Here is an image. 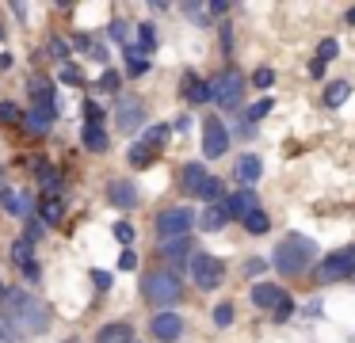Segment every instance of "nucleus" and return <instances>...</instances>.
Listing matches in <instances>:
<instances>
[{
	"mask_svg": "<svg viewBox=\"0 0 355 343\" xmlns=\"http://www.w3.org/2000/svg\"><path fill=\"white\" fill-rule=\"evenodd\" d=\"M0 313H4V324L12 332H24V335H42L50 328V305L39 301L31 290H8L4 301H0Z\"/></svg>",
	"mask_w": 355,
	"mask_h": 343,
	"instance_id": "1",
	"label": "nucleus"
},
{
	"mask_svg": "<svg viewBox=\"0 0 355 343\" xmlns=\"http://www.w3.org/2000/svg\"><path fill=\"white\" fill-rule=\"evenodd\" d=\"M317 263V240L313 236H302V233H291L275 244V256H271V267L286 279H298V274L313 271Z\"/></svg>",
	"mask_w": 355,
	"mask_h": 343,
	"instance_id": "2",
	"label": "nucleus"
},
{
	"mask_svg": "<svg viewBox=\"0 0 355 343\" xmlns=\"http://www.w3.org/2000/svg\"><path fill=\"white\" fill-rule=\"evenodd\" d=\"M141 294H146L149 305H161V309L168 313L172 305L184 297V279H180L172 267H157V271H149L146 279H141Z\"/></svg>",
	"mask_w": 355,
	"mask_h": 343,
	"instance_id": "3",
	"label": "nucleus"
},
{
	"mask_svg": "<svg viewBox=\"0 0 355 343\" xmlns=\"http://www.w3.org/2000/svg\"><path fill=\"white\" fill-rule=\"evenodd\" d=\"M347 279H355V244H344V248L317 259V267H313L317 286H332V282H347Z\"/></svg>",
	"mask_w": 355,
	"mask_h": 343,
	"instance_id": "4",
	"label": "nucleus"
},
{
	"mask_svg": "<svg viewBox=\"0 0 355 343\" xmlns=\"http://www.w3.org/2000/svg\"><path fill=\"white\" fill-rule=\"evenodd\" d=\"M207 84H210V99H214L222 111H233V107H241V99H245V88H248L245 73H241L237 65H225L222 73H214Z\"/></svg>",
	"mask_w": 355,
	"mask_h": 343,
	"instance_id": "5",
	"label": "nucleus"
},
{
	"mask_svg": "<svg viewBox=\"0 0 355 343\" xmlns=\"http://www.w3.org/2000/svg\"><path fill=\"white\" fill-rule=\"evenodd\" d=\"M187 271H191V282L199 290H214L225 282V259L222 256H210V252H195L191 263H187Z\"/></svg>",
	"mask_w": 355,
	"mask_h": 343,
	"instance_id": "6",
	"label": "nucleus"
},
{
	"mask_svg": "<svg viewBox=\"0 0 355 343\" xmlns=\"http://www.w3.org/2000/svg\"><path fill=\"white\" fill-rule=\"evenodd\" d=\"M195 218H199V213H195L191 206H168V210H161V213H157L153 229L164 236V240H172V236H191Z\"/></svg>",
	"mask_w": 355,
	"mask_h": 343,
	"instance_id": "7",
	"label": "nucleus"
},
{
	"mask_svg": "<svg viewBox=\"0 0 355 343\" xmlns=\"http://www.w3.org/2000/svg\"><path fill=\"white\" fill-rule=\"evenodd\" d=\"M115 118H119V130H123V134H138V130L146 126V103H141L138 96H119Z\"/></svg>",
	"mask_w": 355,
	"mask_h": 343,
	"instance_id": "8",
	"label": "nucleus"
},
{
	"mask_svg": "<svg viewBox=\"0 0 355 343\" xmlns=\"http://www.w3.org/2000/svg\"><path fill=\"white\" fill-rule=\"evenodd\" d=\"M202 152L214 157V160L230 152V130H225L222 118H207V122H202Z\"/></svg>",
	"mask_w": 355,
	"mask_h": 343,
	"instance_id": "9",
	"label": "nucleus"
},
{
	"mask_svg": "<svg viewBox=\"0 0 355 343\" xmlns=\"http://www.w3.org/2000/svg\"><path fill=\"white\" fill-rule=\"evenodd\" d=\"M149 332H153V343H176L180 335H184V317L180 313H157L153 320H149Z\"/></svg>",
	"mask_w": 355,
	"mask_h": 343,
	"instance_id": "10",
	"label": "nucleus"
},
{
	"mask_svg": "<svg viewBox=\"0 0 355 343\" xmlns=\"http://www.w3.org/2000/svg\"><path fill=\"white\" fill-rule=\"evenodd\" d=\"M27 96H31V107H46V111H58V88L50 76L31 73L27 76Z\"/></svg>",
	"mask_w": 355,
	"mask_h": 343,
	"instance_id": "11",
	"label": "nucleus"
},
{
	"mask_svg": "<svg viewBox=\"0 0 355 343\" xmlns=\"http://www.w3.org/2000/svg\"><path fill=\"white\" fill-rule=\"evenodd\" d=\"M107 202L115 206V210H134V206L141 202L138 187H134V179H107Z\"/></svg>",
	"mask_w": 355,
	"mask_h": 343,
	"instance_id": "12",
	"label": "nucleus"
},
{
	"mask_svg": "<svg viewBox=\"0 0 355 343\" xmlns=\"http://www.w3.org/2000/svg\"><path fill=\"white\" fill-rule=\"evenodd\" d=\"M0 206L12 213V218L27 221L35 218V198L27 195V191H12V187H0Z\"/></svg>",
	"mask_w": 355,
	"mask_h": 343,
	"instance_id": "13",
	"label": "nucleus"
},
{
	"mask_svg": "<svg viewBox=\"0 0 355 343\" xmlns=\"http://www.w3.org/2000/svg\"><path fill=\"white\" fill-rule=\"evenodd\" d=\"M248 297H252V305H260V309H268V313H275L279 305L291 301V294H286L283 286H275V282H256Z\"/></svg>",
	"mask_w": 355,
	"mask_h": 343,
	"instance_id": "14",
	"label": "nucleus"
},
{
	"mask_svg": "<svg viewBox=\"0 0 355 343\" xmlns=\"http://www.w3.org/2000/svg\"><path fill=\"white\" fill-rule=\"evenodd\" d=\"M157 252H161V259L184 267V263H191V256H195V240H191V236H172V240L157 244Z\"/></svg>",
	"mask_w": 355,
	"mask_h": 343,
	"instance_id": "15",
	"label": "nucleus"
},
{
	"mask_svg": "<svg viewBox=\"0 0 355 343\" xmlns=\"http://www.w3.org/2000/svg\"><path fill=\"white\" fill-rule=\"evenodd\" d=\"M225 206H230V221H245L248 213L260 210V195L248 191V187H241V191H233V195L225 198Z\"/></svg>",
	"mask_w": 355,
	"mask_h": 343,
	"instance_id": "16",
	"label": "nucleus"
},
{
	"mask_svg": "<svg viewBox=\"0 0 355 343\" xmlns=\"http://www.w3.org/2000/svg\"><path fill=\"white\" fill-rule=\"evenodd\" d=\"M54 122H58V111H46V107H31V111H24V122H19V126H24L27 134L42 137V134H50V130H54Z\"/></svg>",
	"mask_w": 355,
	"mask_h": 343,
	"instance_id": "17",
	"label": "nucleus"
},
{
	"mask_svg": "<svg viewBox=\"0 0 355 343\" xmlns=\"http://www.w3.org/2000/svg\"><path fill=\"white\" fill-rule=\"evenodd\" d=\"M195 225H199L202 233H218V229L230 225V206H225V198H222V202H210L207 210L195 218Z\"/></svg>",
	"mask_w": 355,
	"mask_h": 343,
	"instance_id": "18",
	"label": "nucleus"
},
{
	"mask_svg": "<svg viewBox=\"0 0 355 343\" xmlns=\"http://www.w3.org/2000/svg\"><path fill=\"white\" fill-rule=\"evenodd\" d=\"M263 175V160L256 157V152H241L237 157V183L248 191H256V179Z\"/></svg>",
	"mask_w": 355,
	"mask_h": 343,
	"instance_id": "19",
	"label": "nucleus"
},
{
	"mask_svg": "<svg viewBox=\"0 0 355 343\" xmlns=\"http://www.w3.org/2000/svg\"><path fill=\"white\" fill-rule=\"evenodd\" d=\"M180 91H184L187 96V103H210V84L207 80H199V73H195V69H187L184 73V80H180Z\"/></svg>",
	"mask_w": 355,
	"mask_h": 343,
	"instance_id": "20",
	"label": "nucleus"
},
{
	"mask_svg": "<svg viewBox=\"0 0 355 343\" xmlns=\"http://www.w3.org/2000/svg\"><path fill=\"white\" fill-rule=\"evenodd\" d=\"M96 343H134V328L126 320H111L96 332Z\"/></svg>",
	"mask_w": 355,
	"mask_h": 343,
	"instance_id": "21",
	"label": "nucleus"
},
{
	"mask_svg": "<svg viewBox=\"0 0 355 343\" xmlns=\"http://www.w3.org/2000/svg\"><path fill=\"white\" fill-rule=\"evenodd\" d=\"M207 168L199 164V160H191V164H184L180 168V187H184V195H199V187H202V179H207Z\"/></svg>",
	"mask_w": 355,
	"mask_h": 343,
	"instance_id": "22",
	"label": "nucleus"
},
{
	"mask_svg": "<svg viewBox=\"0 0 355 343\" xmlns=\"http://www.w3.org/2000/svg\"><path fill=\"white\" fill-rule=\"evenodd\" d=\"M35 168H39V179H42L46 198H58V191H62V172H58L54 164H46V160H35Z\"/></svg>",
	"mask_w": 355,
	"mask_h": 343,
	"instance_id": "23",
	"label": "nucleus"
},
{
	"mask_svg": "<svg viewBox=\"0 0 355 343\" xmlns=\"http://www.w3.org/2000/svg\"><path fill=\"white\" fill-rule=\"evenodd\" d=\"M80 141H85L88 152H107L111 149V137H107V130H103V126H85V130H80Z\"/></svg>",
	"mask_w": 355,
	"mask_h": 343,
	"instance_id": "24",
	"label": "nucleus"
},
{
	"mask_svg": "<svg viewBox=\"0 0 355 343\" xmlns=\"http://www.w3.org/2000/svg\"><path fill=\"white\" fill-rule=\"evenodd\" d=\"M39 221L42 225H62V218H65V210H62V198H42L39 202Z\"/></svg>",
	"mask_w": 355,
	"mask_h": 343,
	"instance_id": "25",
	"label": "nucleus"
},
{
	"mask_svg": "<svg viewBox=\"0 0 355 343\" xmlns=\"http://www.w3.org/2000/svg\"><path fill=\"white\" fill-rule=\"evenodd\" d=\"M134 35H138V46H134V50H138L141 58L157 50V27L153 23H134Z\"/></svg>",
	"mask_w": 355,
	"mask_h": 343,
	"instance_id": "26",
	"label": "nucleus"
},
{
	"mask_svg": "<svg viewBox=\"0 0 355 343\" xmlns=\"http://www.w3.org/2000/svg\"><path fill=\"white\" fill-rule=\"evenodd\" d=\"M12 263H16L19 271H24L27 263H35V244H31V240H24V236H19V240L12 244Z\"/></svg>",
	"mask_w": 355,
	"mask_h": 343,
	"instance_id": "27",
	"label": "nucleus"
},
{
	"mask_svg": "<svg viewBox=\"0 0 355 343\" xmlns=\"http://www.w3.org/2000/svg\"><path fill=\"white\" fill-rule=\"evenodd\" d=\"M347 96H352V84H347V80H332L329 88H324V103H329V107H340Z\"/></svg>",
	"mask_w": 355,
	"mask_h": 343,
	"instance_id": "28",
	"label": "nucleus"
},
{
	"mask_svg": "<svg viewBox=\"0 0 355 343\" xmlns=\"http://www.w3.org/2000/svg\"><path fill=\"white\" fill-rule=\"evenodd\" d=\"M241 225H245V233H252V236H263L271 229V218L263 210H256V213H248L245 221H241Z\"/></svg>",
	"mask_w": 355,
	"mask_h": 343,
	"instance_id": "29",
	"label": "nucleus"
},
{
	"mask_svg": "<svg viewBox=\"0 0 355 343\" xmlns=\"http://www.w3.org/2000/svg\"><path fill=\"white\" fill-rule=\"evenodd\" d=\"M271 107H275V99H268V96H263V99H256V103H252V107H248V111H245L248 126H256V122H260V118H268V114H271ZM245 118H241V122H245Z\"/></svg>",
	"mask_w": 355,
	"mask_h": 343,
	"instance_id": "30",
	"label": "nucleus"
},
{
	"mask_svg": "<svg viewBox=\"0 0 355 343\" xmlns=\"http://www.w3.org/2000/svg\"><path fill=\"white\" fill-rule=\"evenodd\" d=\"M195 198H202V202H222V179H218V175H207Z\"/></svg>",
	"mask_w": 355,
	"mask_h": 343,
	"instance_id": "31",
	"label": "nucleus"
},
{
	"mask_svg": "<svg viewBox=\"0 0 355 343\" xmlns=\"http://www.w3.org/2000/svg\"><path fill=\"white\" fill-rule=\"evenodd\" d=\"M0 122H4V126H19V122H24V107L12 103V99H0Z\"/></svg>",
	"mask_w": 355,
	"mask_h": 343,
	"instance_id": "32",
	"label": "nucleus"
},
{
	"mask_svg": "<svg viewBox=\"0 0 355 343\" xmlns=\"http://www.w3.org/2000/svg\"><path fill=\"white\" fill-rule=\"evenodd\" d=\"M126 157H130V168H149L157 152L149 149V145H141V141H138V145H130V152H126Z\"/></svg>",
	"mask_w": 355,
	"mask_h": 343,
	"instance_id": "33",
	"label": "nucleus"
},
{
	"mask_svg": "<svg viewBox=\"0 0 355 343\" xmlns=\"http://www.w3.org/2000/svg\"><path fill=\"white\" fill-rule=\"evenodd\" d=\"M107 35L115 38V42L130 46V38H134V23H126V19H111V23H107Z\"/></svg>",
	"mask_w": 355,
	"mask_h": 343,
	"instance_id": "34",
	"label": "nucleus"
},
{
	"mask_svg": "<svg viewBox=\"0 0 355 343\" xmlns=\"http://www.w3.org/2000/svg\"><path fill=\"white\" fill-rule=\"evenodd\" d=\"M336 53H340V42H336V38H321V42H317V58H313V61L329 65V61H336Z\"/></svg>",
	"mask_w": 355,
	"mask_h": 343,
	"instance_id": "35",
	"label": "nucleus"
},
{
	"mask_svg": "<svg viewBox=\"0 0 355 343\" xmlns=\"http://www.w3.org/2000/svg\"><path fill=\"white\" fill-rule=\"evenodd\" d=\"M248 84H252V88H260V91H268L271 84H275V69H271V65H260L252 76H248Z\"/></svg>",
	"mask_w": 355,
	"mask_h": 343,
	"instance_id": "36",
	"label": "nucleus"
},
{
	"mask_svg": "<svg viewBox=\"0 0 355 343\" xmlns=\"http://www.w3.org/2000/svg\"><path fill=\"white\" fill-rule=\"evenodd\" d=\"M168 137H172V130H168V126H149V130H146V141H141V145H149V149L157 152L164 141H168Z\"/></svg>",
	"mask_w": 355,
	"mask_h": 343,
	"instance_id": "37",
	"label": "nucleus"
},
{
	"mask_svg": "<svg viewBox=\"0 0 355 343\" xmlns=\"http://www.w3.org/2000/svg\"><path fill=\"white\" fill-rule=\"evenodd\" d=\"M184 15H191L195 27H210V23H214V19H210V8L207 4H195V0H191V4H184Z\"/></svg>",
	"mask_w": 355,
	"mask_h": 343,
	"instance_id": "38",
	"label": "nucleus"
},
{
	"mask_svg": "<svg viewBox=\"0 0 355 343\" xmlns=\"http://www.w3.org/2000/svg\"><path fill=\"white\" fill-rule=\"evenodd\" d=\"M126 61H130V76H146L149 73V58H141L134 46H126Z\"/></svg>",
	"mask_w": 355,
	"mask_h": 343,
	"instance_id": "39",
	"label": "nucleus"
},
{
	"mask_svg": "<svg viewBox=\"0 0 355 343\" xmlns=\"http://www.w3.org/2000/svg\"><path fill=\"white\" fill-rule=\"evenodd\" d=\"M111 233H115V240L123 244V248H130V244H134V225H130V221L119 218L115 225H111Z\"/></svg>",
	"mask_w": 355,
	"mask_h": 343,
	"instance_id": "40",
	"label": "nucleus"
},
{
	"mask_svg": "<svg viewBox=\"0 0 355 343\" xmlns=\"http://www.w3.org/2000/svg\"><path fill=\"white\" fill-rule=\"evenodd\" d=\"M85 126H103V107L96 99H85Z\"/></svg>",
	"mask_w": 355,
	"mask_h": 343,
	"instance_id": "41",
	"label": "nucleus"
},
{
	"mask_svg": "<svg viewBox=\"0 0 355 343\" xmlns=\"http://www.w3.org/2000/svg\"><path fill=\"white\" fill-rule=\"evenodd\" d=\"M46 50H50V58H54V61H62V65L69 61V42H65V38H50V42H46Z\"/></svg>",
	"mask_w": 355,
	"mask_h": 343,
	"instance_id": "42",
	"label": "nucleus"
},
{
	"mask_svg": "<svg viewBox=\"0 0 355 343\" xmlns=\"http://www.w3.org/2000/svg\"><path fill=\"white\" fill-rule=\"evenodd\" d=\"M119 84H123V76H119L115 69H107V73L100 76V84H96V88H100V91H107V96H111V91H119Z\"/></svg>",
	"mask_w": 355,
	"mask_h": 343,
	"instance_id": "43",
	"label": "nucleus"
},
{
	"mask_svg": "<svg viewBox=\"0 0 355 343\" xmlns=\"http://www.w3.org/2000/svg\"><path fill=\"white\" fill-rule=\"evenodd\" d=\"M42 229H46V225H42V221L39 218H27V225H24V240H39V236H42Z\"/></svg>",
	"mask_w": 355,
	"mask_h": 343,
	"instance_id": "44",
	"label": "nucleus"
},
{
	"mask_svg": "<svg viewBox=\"0 0 355 343\" xmlns=\"http://www.w3.org/2000/svg\"><path fill=\"white\" fill-rule=\"evenodd\" d=\"M134 267H138V252L123 248V252H119V271H134Z\"/></svg>",
	"mask_w": 355,
	"mask_h": 343,
	"instance_id": "45",
	"label": "nucleus"
},
{
	"mask_svg": "<svg viewBox=\"0 0 355 343\" xmlns=\"http://www.w3.org/2000/svg\"><path fill=\"white\" fill-rule=\"evenodd\" d=\"M263 271H268V259H260V256H252V259L245 263V274H248V279H260Z\"/></svg>",
	"mask_w": 355,
	"mask_h": 343,
	"instance_id": "46",
	"label": "nucleus"
},
{
	"mask_svg": "<svg viewBox=\"0 0 355 343\" xmlns=\"http://www.w3.org/2000/svg\"><path fill=\"white\" fill-rule=\"evenodd\" d=\"M92 286L100 290V294H107V290H111V274L100 271V267H92Z\"/></svg>",
	"mask_w": 355,
	"mask_h": 343,
	"instance_id": "47",
	"label": "nucleus"
},
{
	"mask_svg": "<svg viewBox=\"0 0 355 343\" xmlns=\"http://www.w3.org/2000/svg\"><path fill=\"white\" fill-rule=\"evenodd\" d=\"M214 324H233V305L230 301H222V305H218V309H214Z\"/></svg>",
	"mask_w": 355,
	"mask_h": 343,
	"instance_id": "48",
	"label": "nucleus"
},
{
	"mask_svg": "<svg viewBox=\"0 0 355 343\" xmlns=\"http://www.w3.org/2000/svg\"><path fill=\"white\" fill-rule=\"evenodd\" d=\"M62 80H65V84H80L85 76H80V69L73 65V61H65V65H62Z\"/></svg>",
	"mask_w": 355,
	"mask_h": 343,
	"instance_id": "49",
	"label": "nucleus"
},
{
	"mask_svg": "<svg viewBox=\"0 0 355 343\" xmlns=\"http://www.w3.org/2000/svg\"><path fill=\"white\" fill-rule=\"evenodd\" d=\"M210 19H214V15H230L233 12V4H225V0H210Z\"/></svg>",
	"mask_w": 355,
	"mask_h": 343,
	"instance_id": "50",
	"label": "nucleus"
},
{
	"mask_svg": "<svg viewBox=\"0 0 355 343\" xmlns=\"http://www.w3.org/2000/svg\"><path fill=\"white\" fill-rule=\"evenodd\" d=\"M24 279L31 282V286H35V282L42 279V267H39V259H35V263H27V267H24Z\"/></svg>",
	"mask_w": 355,
	"mask_h": 343,
	"instance_id": "51",
	"label": "nucleus"
},
{
	"mask_svg": "<svg viewBox=\"0 0 355 343\" xmlns=\"http://www.w3.org/2000/svg\"><path fill=\"white\" fill-rule=\"evenodd\" d=\"M187 126H191V114H180V118H172V134H187Z\"/></svg>",
	"mask_w": 355,
	"mask_h": 343,
	"instance_id": "52",
	"label": "nucleus"
},
{
	"mask_svg": "<svg viewBox=\"0 0 355 343\" xmlns=\"http://www.w3.org/2000/svg\"><path fill=\"white\" fill-rule=\"evenodd\" d=\"M218 30H222V46H225V53H230L233 50V27H230V23H222Z\"/></svg>",
	"mask_w": 355,
	"mask_h": 343,
	"instance_id": "53",
	"label": "nucleus"
},
{
	"mask_svg": "<svg viewBox=\"0 0 355 343\" xmlns=\"http://www.w3.org/2000/svg\"><path fill=\"white\" fill-rule=\"evenodd\" d=\"M344 23H347V27H355V4H352V8H347V12H344Z\"/></svg>",
	"mask_w": 355,
	"mask_h": 343,
	"instance_id": "54",
	"label": "nucleus"
},
{
	"mask_svg": "<svg viewBox=\"0 0 355 343\" xmlns=\"http://www.w3.org/2000/svg\"><path fill=\"white\" fill-rule=\"evenodd\" d=\"M4 69H12V53H0V73H4Z\"/></svg>",
	"mask_w": 355,
	"mask_h": 343,
	"instance_id": "55",
	"label": "nucleus"
},
{
	"mask_svg": "<svg viewBox=\"0 0 355 343\" xmlns=\"http://www.w3.org/2000/svg\"><path fill=\"white\" fill-rule=\"evenodd\" d=\"M4 294H8V286H0V301H4Z\"/></svg>",
	"mask_w": 355,
	"mask_h": 343,
	"instance_id": "56",
	"label": "nucleus"
},
{
	"mask_svg": "<svg viewBox=\"0 0 355 343\" xmlns=\"http://www.w3.org/2000/svg\"><path fill=\"white\" fill-rule=\"evenodd\" d=\"M62 343H80V340H73V335H69V340H62Z\"/></svg>",
	"mask_w": 355,
	"mask_h": 343,
	"instance_id": "57",
	"label": "nucleus"
}]
</instances>
